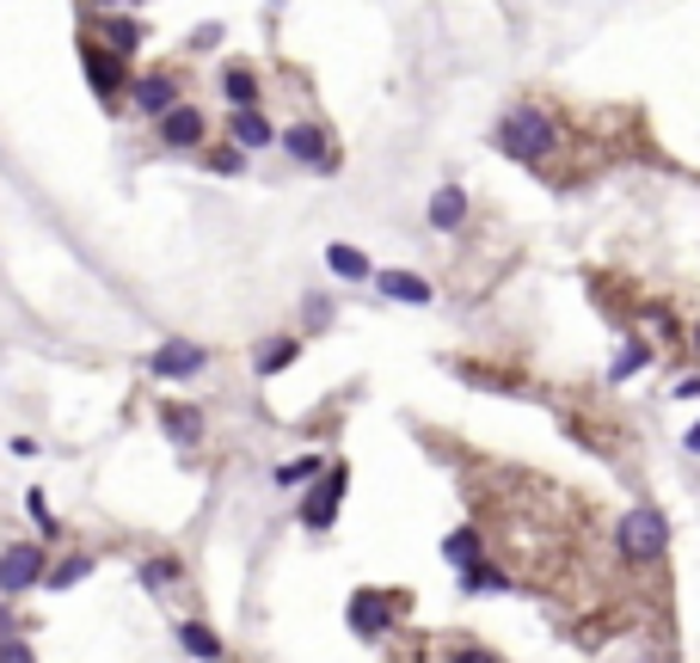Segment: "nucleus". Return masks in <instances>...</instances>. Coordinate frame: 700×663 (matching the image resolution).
Segmentation results:
<instances>
[{
    "mask_svg": "<svg viewBox=\"0 0 700 663\" xmlns=\"http://www.w3.org/2000/svg\"><path fill=\"white\" fill-rule=\"evenodd\" d=\"M99 7H123V0H99Z\"/></svg>",
    "mask_w": 700,
    "mask_h": 663,
    "instance_id": "nucleus-31",
    "label": "nucleus"
},
{
    "mask_svg": "<svg viewBox=\"0 0 700 663\" xmlns=\"http://www.w3.org/2000/svg\"><path fill=\"white\" fill-rule=\"evenodd\" d=\"M222 93L234 99V111H240V105H252V99H258V74L234 62V68H227V74H222Z\"/></svg>",
    "mask_w": 700,
    "mask_h": 663,
    "instance_id": "nucleus-15",
    "label": "nucleus"
},
{
    "mask_svg": "<svg viewBox=\"0 0 700 663\" xmlns=\"http://www.w3.org/2000/svg\"><path fill=\"white\" fill-rule=\"evenodd\" d=\"M443 559H449V565H474V559H479V534L474 529L449 534V541H443Z\"/></svg>",
    "mask_w": 700,
    "mask_h": 663,
    "instance_id": "nucleus-19",
    "label": "nucleus"
},
{
    "mask_svg": "<svg viewBox=\"0 0 700 663\" xmlns=\"http://www.w3.org/2000/svg\"><path fill=\"white\" fill-rule=\"evenodd\" d=\"M160 425L172 430V442H197V437H203V411H191V406H166V411H160Z\"/></svg>",
    "mask_w": 700,
    "mask_h": 663,
    "instance_id": "nucleus-13",
    "label": "nucleus"
},
{
    "mask_svg": "<svg viewBox=\"0 0 700 663\" xmlns=\"http://www.w3.org/2000/svg\"><path fill=\"white\" fill-rule=\"evenodd\" d=\"M351 626H357L363 639H382L387 633V602L369 596V590H363V596H351Z\"/></svg>",
    "mask_w": 700,
    "mask_h": 663,
    "instance_id": "nucleus-12",
    "label": "nucleus"
},
{
    "mask_svg": "<svg viewBox=\"0 0 700 663\" xmlns=\"http://www.w3.org/2000/svg\"><path fill=\"white\" fill-rule=\"evenodd\" d=\"M210 369V350L191 345V338H172V345H160L154 357H148V375L154 381H185V375H203Z\"/></svg>",
    "mask_w": 700,
    "mask_h": 663,
    "instance_id": "nucleus-3",
    "label": "nucleus"
},
{
    "mask_svg": "<svg viewBox=\"0 0 700 663\" xmlns=\"http://www.w3.org/2000/svg\"><path fill=\"white\" fill-rule=\"evenodd\" d=\"M210 166H215V173H240V166H246V147H215V154H210Z\"/></svg>",
    "mask_w": 700,
    "mask_h": 663,
    "instance_id": "nucleus-24",
    "label": "nucleus"
},
{
    "mask_svg": "<svg viewBox=\"0 0 700 663\" xmlns=\"http://www.w3.org/2000/svg\"><path fill=\"white\" fill-rule=\"evenodd\" d=\"M172 578H179V565H172V559H148V565H142V584L148 590H166Z\"/></svg>",
    "mask_w": 700,
    "mask_h": 663,
    "instance_id": "nucleus-22",
    "label": "nucleus"
},
{
    "mask_svg": "<svg viewBox=\"0 0 700 663\" xmlns=\"http://www.w3.org/2000/svg\"><path fill=\"white\" fill-rule=\"evenodd\" d=\"M326 265H332V277H369V258L357 253V246H326Z\"/></svg>",
    "mask_w": 700,
    "mask_h": 663,
    "instance_id": "nucleus-16",
    "label": "nucleus"
},
{
    "mask_svg": "<svg viewBox=\"0 0 700 663\" xmlns=\"http://www.w3.org/2000/svg\"><path fill=\"white\" fill-rule=\"evenodd\" d=\"M498 147L510 160H541L547 147H554V118H547V111H535V105H516L510 118L498 123Z\"/></svg>",
    "mask_w": 700,
    "mask_h": 663,
    "instance_id": "nucleus-1",
    "label": "nucleus"
},
{
    "mask_svg": "<svg viewBox=\"0 0 700 663\" xmlns=\"http://www.w3.org/2000/svg\"><path fill=\"white\" fill-rule=\"evenodd\" d=\"M344 486H351V479H344V467H332V473L319 479L314 491H307V504H302V522H307V529H332V517H338V498H344Z\"/></svg>",
    "mask_w": 700,
    "mask_h": 663,
    "instance_id": "nucleus-5",
    "label": "nucleus"
},
{
    "mask_svg": "<svg viewBox=\"0 0 700 663\" xmlns=\"http://www.w3.org/2000/svg\"><path fill=\"white\" fill-rule=\"evenodd\" d=\"M639 363H646V350H621V363H615V375H633Z\"/></svg>",
    "mask_w": 700,
    "mask_h": 663,
    "instance_id": "nucleus-28",
    "label": "nucleus"
},
{
    "mask_svg": "<svg viewBox=\"0 0 700 663\" xmlns=\"http://www.w3.org/2000/svg\"><path fill=\"white\" fill-rule=\"evenodd\" d=\"M0 584H7V596H13V590L43 584V547H31V541L7 547V553H0Z\"/></svg>",
    "mask_w": 700,
    "mask_h": 663,
    "instance_id": "nucleus-4",
    "label": "nucleus"
},
{
    "mask_svg": "<svg viewBox=\"0 0 700 663\" xmlns=\"http://www.w3.org/2000/svg\"><path fill=\"white\" fill-rule=\"evenodd\" d=\"M670 394H676V399H700V375H682V381H676Z\"/></svg>",
    "mask_w": 700,
    "mask_h": 663,
    "instance_id": "nucleus-27",
    "label": "nucleus"
},
{
    "mask_svg": "<svg viewBox=\"0 0 700 663\" xmlns=\"http://www.w3.org/2000/svg\"><path fill=\"white\" fill-rule=\"evenodd\" d=\"M234 142L246 147V154H252V147H271V142H277V135H271V123H265V111H258V105H240V111H234Z\"/></svg>",
    "mask_w": 700,
    "mask_h": 663,
    "instance_id": "nucleus-11",
    "label": "nucleus"
},
{
    "mask_svg": "<svg viewBox=\"0 0 700 663\" xmlns=\"http://www.w3.org/2000/svg\"><path fill=\"white\" fill-rule=\"evenodd\" d=\"M26 504H31V517H38V522H43V534H55V522H50V504H43V491H31Z\"/></svg>",
    "mask_w": 700,
    "mask_h": 663,
    "instance_id": "nucleus-26",
    "label": "nucleus"
},
{
    "mask_svg": "<svg viewBox=\"0 0 700 663\" xmlns=\"http://www.w3.org/2000/svg\"><path fill=\"white\" fill-rule=\"evenodd\" d=\"M295 350H302V338H277V345H265V350H258V375L290 369V363H295Z\"/></svg>",
    "mask_w": 700,
    "mask_h": 663,
    "instance_id": "nucleus-18",
    "label": "nucleus"
},
{
    "mask_svg": "<svg viewBox=\"0 0 700 663\" xmlns=\"http://www.w3.org/2000/svg\"><path fill=\"white\" fill-rule=\"evenodd\" d=\"M314 473H319V461H290L277 473V486H302V479H314Z\"/></svg>",
    "mask_w": 700,
    "mask_h": 663,
    "instance_id": "nucleus-25",
    "label": "nucleus"
},
{
    "mask_svg": "<svg viewBox=\"0 0 700 663\" xmlns=\"http://www.w3.org/2000/svg\"><path fill=\"white\" fill-rule=\"evenodd\" d=\"M135 43H142V31H135V19H111V50L130 55Z\"/></svg>",
    "mask_w": 700,
    "mask_h": 663,
    "instance_id": "nucleus-23",
    "label": "nucleus"
},
{
    "mask_svg": "<svg viewBox=\"0 0 700 663\" xmlns=\"http://www.w3.org/2000/svg\"><path fill=\"white\" fill-rule=\"evenodd\" d=\"M203 130H210V123H203V111H197V105H172V111H160V142H166V147H197V142H203Z\"/></svg>",
    "mask_w": 700,
    "mask_h": 663,
    "instance_id": "nucleus-6",
    "label": "nucleus"
},
{
    "mask_svg": "<svg viewBox=\"0 0 700 663\" xmlns=\"http://www.w3.org/2000/svg\"><path fill=\"white\" fill-rule=\"evenodd\" d=\"M0 633H13V614H7V602H0Z\"/></svg>",
    "mask_w": 700,
    "mask_h": 663,
    "instance_id": "nucleus-29",
    "label": "nucleus"
},
{
    "mask_svg": "<svg viewBox=\"0 0 700 663\" xmlns=\"http://www.w3.org/2000/svg\"><path fill=\"white\" fill-rule=\"evenodd\" d=\"M498 584H504V578H498V571H486L479 559H474V565H461V590H474V596H486V590H498Z\"/></svg>",
    "mask_w": 700,
    "mask_h": 663,
    "instance_id": "nucleus-20",
    "label": "nucleus"
},
{
    "mask_svg": "<svg viewBox=\"0 0 700 663\" xmlns=\"http://www.w3.org/2000/svg\"><path fill=\"white\" fill-rule=\"evenodd\" d=\"M283 154L302 160V166H326V160H332L326 130H319V123H295V130H283Z\"/></svg>",
    "mask_w": 700,
    "mask_h": 663,
    "instance_id": "nucleus-7",
    "label": "nucleus"
},
{
    "mask_svg": "<svg viewBox=\"0 0 700 663\" xmlns=\"http://www.w3.org/2000/svg\"><path fill=\"white\" fill-rule=\"evenodd\" d=\"M375 283H382V295H394V302H406V307H430V295H436L418 271H382Z\"/></svg>",
    "mask_w": 700,
    "mask_h": 663,
    "instance_id": "nucleus-9",
    "label": "nucleus"
},
{
    "mask_svg": "<svg viewBox=\"0 0 700 663\" xmlns=\"http://www.w3.org/2000/svg\"><path fill=\"white\" fill-rule=\"evenodd\" d=\"M87 571H93V559H87V553H74V559H62V565H55V590H68V584H80V578H87Z\"/></svg>",
    "mask_w": 700,
    "mask_h": 663,
    "instance_id": "nucleus-21",
    "label": "nucleus"
},
{
    "mask_svg": "<svg viewBox=\"0 0 700 663\" xmlns=\"http://www.w3.org/2000/svg\"><path fill=\"white\" fill-rule=\"evenodd\" d=\"M694 345H700V338H694Z\"/></svg>",
    "mask_w": 700,
    "mask_h": 663,
    "instance_id": "nucleus-32",
    "label": "nucleus"
},
{
    "mask_svg": "<svg viewBox=\"0 0 700 663\" xmlns=\"http://www.w3.org/2000/svg\"><path fill=\"white\" fill-rule=\"evenodd\" d=\"M663 541H670V522H663L658 510H627V517H621V553L633 559V565L658 559Z\"/></svg>",
    "mask_w": 700,
    "mask_h": 663,
    "instance_id": "nucleus-2",
    "label": "nucleus"
},
{
    "mask_svg": "<svg viewBox=\"0 0 700 663\" xmlns=\"http://www.w3.org/2000/svg\"><path fill=\"white\" fill-rule=\"evenodd\" d=\"M130 93H135V111H148V118H160V111L179 105V86H172V74H142Z\"/></svg>",
    "mask_w": 700,
    "mask_h": 663,
    "instance_id": "nucleus-8",
    "label": "nucleus"
},
{
    "mask_svg": "<svg viewBox=\"0 0 700 663\" xmlns=\"http://www.w3.org/2000/svg\"><path fill=\"white\" fill-rule=\"evenodd\" d=\"M179 645H185L191 657H222V639H215L203 621H185V626H179Z\"/></svg>",
    "mask_w": 700,
    "mask_h": 663,
    "instance_id": "nucleus-14",
    "label": "nucleus"
},
{
    "mask_svg": "<svg viewBox=\"0 0 700 663\" xmlns=\"http://www.w3.org/2000/svg\"><path fill=\"white\" fill-rule=\"evenodd\" d=\"M682 442H688V449H694V455H700V425H694V430H688V437H682Z\"/></svg>",
    "mask_w": 700,
    "mask_h": 663,
    "instance_id": "nucleus-30",
    "label": "nucleus"
},
{
    "mask_svg": "<svg viewBox=\"0 0 700 663\" xmlns=\"http://www.w3.org/2000/svg\"><path fill=\"white\" fill-rule=\"evenodd\" d=\"M87 74H93V93L105 99V93H118V80H123V68L111 62V55H93L87 50Z\"/></svg>",
    "mask_w": 700,
    "mask_h": 663,
    "instance_id": "nucleus-17",
    "label": "nucleus"
},
{
    "mask_svg": "<svg viewBox=\"0 0 700 663\" xmlns=\"http://www.w3.org/2000/svg\"><path fill=\"white\" fill-rule=\"evenodd\" d=\"M461 222H467V191L443 185L430 197V227H436V234H449V227H461Z\"/></svg>",
    "mask_w": 700,
    "mask_h": 663,
    "instance_id": "nucleus-10",
    "label": "nucleus"
}]
</instances>
